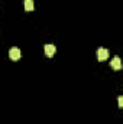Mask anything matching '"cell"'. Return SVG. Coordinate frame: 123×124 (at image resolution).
<instances>
[{"instance_id":"5","label":"cell","mask_w":123,"mask_h":124,"mask_svg":"<svg viewBox=\"0 0 123 124\" xmlns=\"http://www.w3.org/2000/svg\"><path fill=\"white\" fill-rule=\"evenodd\" d=\"M25 10L26 12H32L35 9V4H33V0H25Z\"/></svg>"},{"instance_id":"3","label":"cell","mask_w":123,"mask_h":124,"mask_svg":"<svg viewBox=\"0 0 123 124\" xmlns=\"http://www.w3.org/2000/svg\"><path fill=\"white\" fill-rule=\"evenodd\" d=\"M9 58H10L12 61H18V59L20 58V51H19V48H10V51H9Z\"/></svg>"},{"instance_id":"6","label":"cell","mask_w":123,"mask_h":124,"mask_svg":"<svg viewBox=\"0 0 123 124\" xmlns=\"http://www.w3.org/2000/svg\"><path fill=\"white\" fill-rule=\"evenodd\" d=\"M117 104H119V107H120V108H123V95H120V97H119Z\"/></svg>"},{"instance_id":"1","label":"cell","mask_w":123,"mask_h":124,"mask_svg":"<svg viewBox=\"0 0 123 124\" xmlns=\"http://www.w3.org/2000/svg\"><path fill=\"white\" fill-rule=\"evenodd\" d=\"M44 51H45V55H46L48 58H51V56H54V55H55L57 48H55V45L48 43V45H45V46H44Z\"/></svg>"},{"instance_id":"2","label":"cell","mask_w":123,"mask_h":124,"mask_svg":"<svg viewBox=\"0 0 123 124\" xmlns=\"http://www.w3.org/2000/svg\"><path fill=\"white\" fill-rule=\"evenodd\" d=\"M109 58V51L107 49H104V48H98V51H97V59L98 61H106Z\"/></svg>"},{"instance_id":"4","label":"cell","mask_w":123,"mask_h":124,"mask_svg":"<svg viewBox=\"0 0 123 124\" xmlns=\"http://www.w3.org/2000/svg\"><path fill=\"white\" fill-rule=\"evenodd\" d=\"M110 65H112V68L114 69V71H119V69H122V59L119 58V56H114L112 62H110Z\"/></svg>"}]
</instances>
